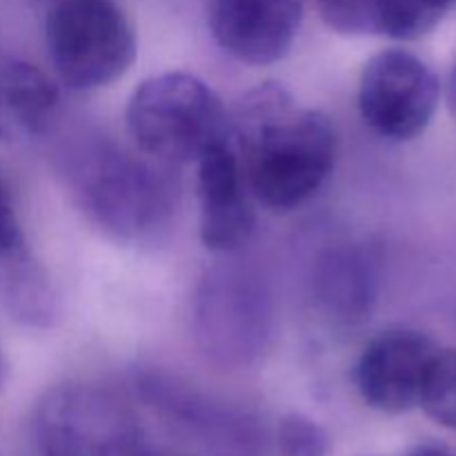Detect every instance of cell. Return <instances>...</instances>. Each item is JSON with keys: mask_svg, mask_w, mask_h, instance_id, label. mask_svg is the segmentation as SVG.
Wrapping results in <instances>:
<instances>
[{"mask_svg": "<svg viewBox=\"0 0 456 456\" xmlns=\"http://www.w3.org/2000/svg\"><path fill=\"white\" fill-rule=\"evenodd\" d=\"M236 154L248 190L274 212L301 208L332 176L338 134L332 118L301 107L276 83H263L236 111Z\"/></svg>", "mask_w": 456, "mask_h": 456, "instance_id": "1", "label": "cell"}, {"mask_svg": "<svg viewBox=\"0 0 456 456\" xmlns=\"http://www.w3.org/2000/svg\"><path fill=\"white\" fill-rule=\"evenodd\" d=\"M167 165L110 142L85 147L69 167V185L85 216L118 240H142L167 225L174 187Z\"/></svg>", "mask_w": 456, "mask_h": 456, "instance_id": "2", "label": "cell"}, {"mask_svg": "<svg viewBox=\"0 0 456 456\" xmlns=\"http://www.w3.org/2000/svg\"><path fill=\"white\" fill-rule=\"evenodd\" d=\"M125 125L136 150L167 167L196 163L209 147L230 138L221 98L187 71L142 80L129 96Z\"/></svg>", "mask_w": 456, "mask_h": 456, "instance_id": "3", "label": "cell"}, {"mask_svg": "<svg viewBox=\"0 0 456 456\" xmlns=\"http://www.w3.org/2000/svg\"><path fill=\"white\" fill-rule=\"evenodd\" d=\"M62 85L92 92L123 78L136 61V31L116 0H58L45 27Z\"/></svg>", "mask_w": 456, "mask_h": 456, "instance_id": "4", "label": "cell"}, {"mask_svg": "<svg viewBox=\"0 0 456 456\" xmlns=\"http://www.w3.org/2000/svg\"><path fill=\"white\" fill-rule=\"evenodd\" d=\"M274 328L267 285L252 270L223 263L205 272L194 294V337L221 368H248L265 354Z\"/></svg>", "mask_w": 456, "mask_h": 456, "instance_id": "5", "label": "cell"}, {"mask_svg": "<svg viewBox=\"0 0 456 456\" xmlns=\"http://www.w3.org/2000/svg\"><path fill=\"white\" fill-rule=\"evenodd\" d=\"M36 435L45 456H145L132 412L110 392L85 383L45 395Z\"/></svg>", "mask_w": 456, "mask_h": 456, "instance_id": "6", "label": "cell"}, {"mask_svg": "<svg viewBox=\"0 0 456 456\" xmlns=\"http://www.w3.org/2000/svg\"><path fill=\"white\" fill-rule=\"evenodd\" d=\"M359 111L368 127L387 141L421 136L439 107L441 83L432 67L408 49H383L363 65Z\"/></svg>", "mask_w": 456, "mask_h": 456, "instance_id": "7", "label": "cell"}, {"mask_svg": "<svg viewBox=\"0 0 456 456\" xmlns=\"http://www.w3.org/2000/svg\"><path fill=\"white\" fill-rule=\"evenodd\" d=\"M436 343L412 328H390L377 334L361 352L354 383L370 408L403 414L417 408Z\"/></svg>", "mask_w": 456, "mask_h": 456, "instance_id": "8", "label": "cell"}, {"mask_svg": "<svg viewBox=\"0 0 456 456\" xmlns=\"http://www.w3.org/2000/svg\"><path fill=\"white\" fill-rule=\"evenodd\" d=\"M303 20V0H209V29L234 61L265 67L283 61Z\"/></svg>", "mask_w": 456, "mask_h": 456, "instance_id": "9", "label": "cell"}, {"mask_svg": "<svg viewBox=\"0 0 456 456\" xmlns=\"http://www.w3.org/2000/svg\"><path fill=\"white\" fill-rule=\"evenodd\" d=\"M196 167L200 243L214 254L239 252L252 239L256 216L239 154L230 138L209 147L196 160Z\"/></svg>", "mask_w": 456, "mask_h": 456, "instance_id": "10", "label": "cell"}, {"mask_svg": "<svg viewBox=\"0 0 456 456\" xmlns=\"http://www.w3.org/2000/svg\"><path fill=\"white\" fill-rule=\"evenodd\" d=\"M312 303L325 323L354 328L374 310L379 292V263L365 245L328 249L312 274Z\"/></svg>", "mask_w": 456, "mask_h": 456, "instance_id": "11", "label": "cell"}, {"mask_svg": "<svg viewBox=\"0 0 456 456\" xmlns=\"http://www.w3.org/2000/svg\"><path fill=\"white\" fill-rule=\"evenodd\" d=\"M454 0H319L330 29L346 36L414 40L435 29Z\"/></svg>", "mask_w": 456, "mask_h": 456, "instance_id": "12", "label": "cell"}, {"mask_svg": "<svg viewBox=\"0 0 456 456\" xmlns=\"http://www.w3.org/2000/svg\"><path fill=\"white\" fill-rule=\"evenodd\" d=\"M53 80L22 58L0 53V136H38L58 114Z\"/></svg>", "mask_w": 456, "mask_h": 456, "instance_id": "13", "label": "cell"}, {"mask_svg": "<svg viewBox=\"0 0 456 456\" xmlns=\"http://www.w3.org/2000/svg\"><path fill=\"white\" fill-rule=\"evenodd\" d=\"M0 305L25 328L49 330L61 319L56 285L29 243L0 256Z\"/></svg>", "mask_w": 456, "mask_h": 456, "instance_id": "14", "label": "cell"}, {"mask_svg": "<svg viewBox=\"0 0 456 456\" xmlns=\"http://www.w3.org/2000/svg\"><path fill=\"white\" fill-rule=\"evenodd\" d=\"M419 405L432 421L456 430V347L432 356Z\"/></svg>", "mask_w": 456, "mask_h": 456, "instance_id": "15", "label": "cell"}, {"mask_svg": "<svg viewBox=\"0 0 456 456\" xmlns=\"http://www.w3.org/2000/svg\"><path fill=\"white\" fill-rule=\"evenodd\" d=\"M279 448L283 456H328L330 441L319 423L289 414L279 423Z\"/></svg>", "mask_w": 456, "mask_h": 456, "instance_id": "16", "label": "cell"}, {"mask_svg": "<svg viewBox=\"0 0 456 456\" xmlns=\"http://www.w3.org/2000/svg\"><path fill=\"white\" fill-rule=\"evenodd\" d=\"M25 243L27 239L25 232H22L20 218H18L16 203H13L7 183L0 176V256Z\"/></svg>", "mask_w": 456, "mask_h": 456, "instance_id": "17", "label": "cell"}, {"mask_svg": "<svg viewBox=\"0 0 456 456\" xmlns=\"http://www.w3.org/2000/svg\"><path fill=\"white\" fill-rule=\"evenodd\" d=\"M448 101H450V107H452V114L456 116V62H454V67H452V74H450Z\"/></svg>", "mask_w": 456, "mask_h": 456, "instance_id": "18", "label": "cell"}, {"mask_svg": "<svg viewBox=\"0 0 456 456\" xmlns=\"http://www.w3.org/2000/svg\"><path fill=\"white\" fill-rule=\"evenodd\" d=\"M4 374H7V365H4V356L3 352H0V387H3L4 383Z\"/></svg>", "mask_w": 456, "mask_h": 456, "instance_id": "19", "label": "cell"}]
</instances>
